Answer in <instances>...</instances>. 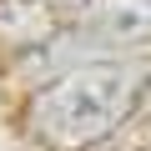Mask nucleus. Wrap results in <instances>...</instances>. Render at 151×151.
Masks as SVG:
<instances>
[{"label":"nucleus","instance_id":"obj_1","mask_svg":"<svg viewBox=\"0 0 151 151\" xmlns=\"http://www.w3.org/2000/svg\"><path fill=\"white\" fill-rule=\"evenodd\" d=\"M151 65L131 60H96V65H76L60 81H50L30 101V131L50 151H86L106 141L141 101Z\"/></svg>","mask_w":151,"mask_h":151},{"label":"nucleus","instance_id":"obj_2","mask_svg":"<svg viewBox=\"0 0 151 151\" xmlns=\"http://www.w3.org/2000/svg\"><path fill=\"white\" fill-rule=\"evenodd\" d=\"M86 25L106 45H141L151 40V0H101Z\"/></svg>","mask_w":151,"mask_h":151}]
</instances>
